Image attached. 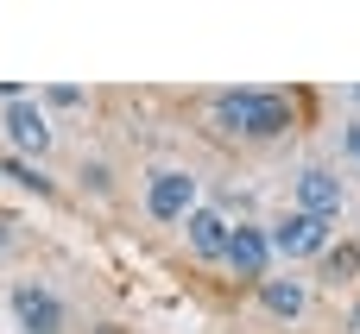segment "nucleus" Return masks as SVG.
Here are the masks:
<instances>
[{
  "label": "nucleus",
  "mask_w": 360,
  "mask_h": 334,
  "mask_svg": "<svg viewBox=\"0 0 360 334\" xmlns=\"http://www.w3.org/2000/svg\"><path fill=\"white\" fill-rule=\"evenodd\" d=\"M6 177H13L19 189H32V196H51V183H44V177H38V171H32L25 158H6Z\"/></svg>",
  "instance_id": "obj_10"
},
{
  "label": "nucleus",
  "mask_w": 360,
  "mask_h": 334,
  "mask_svg": "<svg viewBox=\"0 0 360 334\" xmlns=\"http://www.w3.org/2000/svg\"><path fill=\"white\" fill-rule=\"evenodd\" d=\"M6 139H13V152H32V158H44L51 152V120H44V107L32 101V95H19V101H6Z\"/></svg>",
  "instance_id": "obj_5"
},
{
  "label": "nucleus",
  "mask_w": 360,
  "mask_h": 334,
  "mask_svg": "<svg viewBox=\"0 0 360 334\" xmlns=\"http://www.w3.org/2000/svg\"><path fill=\"white\" fill-rule=\"evenodd\" d=\"M259 303H266L272 316H297V309H304V284H297V278H259Z\"/></svg>",
  "instance_id": "obj_9"
},
{
  "label": "nucleus",
  "mask_w": 360,
  "mask_h": 334,
  "mask_svg": "<svg viewBox=\"0 0 360 334\" xmlns=\"http://www.w3.org/2000/svg\"><path fill=\"white\" fill-rule=\"evenodd\" d=\"M6 303H13V322H19L25 334H63V328H70L63 303H57L44 284H13V297H6Z\"/></svg>",
  "instance_id": "obj_3"
},
{
  "label": "nucleus",
  "mask_w": 360,
  "mask_h": 334,
  "mask_svg": "<svg viewBox=\"0 0 360 334\" xmlns=\"http://www.w3.org/2000/svg\"><path fill=\"white\" fill-rule=\"evenodd\" d=\"M38 101H44V107H82V88H70V82H57V88H44Z\"/></svg>",
  "instance_id": "obj_12"
},
{
  "label": "nucleus",
  "mask_w": 360,
  "mask_h": 334,
  "mask_svg": "<svg viewBox=\"0 0 360 334\" xmlns=\"http://www.w3.org/2000/svg\"><path fill=\"white\" fill-rule=\"evenodd\" d=\"M360 272V246H335L329 253V278H354Z\"/></svg>",
  "instance_id": "obj_11"
},
{
  "label": "nucleus",
  "mask_w": 360,
  "mask_h": 334,
  "mask_svg": "<svg viewBox=\"0 0 360 334\" xmlns=\"http://www.w3.org/2000/svg\"><path fill=\"white\" fill-rule=\"evenodd\" d=\"M228 234H234V227H228L215 208H196V215L184 221V240H190L196 259H221V253H228Z\"/></svg>",
  "instance_id": "obj_8"
},
{
  "label": "nucleus",
  "mask_w": 360,
  "mask_h": 334,
  "mask_svg": "<svg viewBox=\"0 0 360 334\" xmlns=\"http://www.w3.org/2000/svg\"><path fill=\"white\" fill-rule=\"evenodd\" d=\"M348 152H354V158H360V126H348Z\"/></svg>",
  "instance_id": "obj_13"
},
{
  "label": "nucleus",
  "mask_w": 360,
  "mask_h": 334,
  "mask_svg": "<svg viewBox=\"0 0 360 334\" xmlns=\"http://www.w3.org/2000/svg\"><path fill=\"white\" fill-rule=\"evenodd\" d=\"M348 101H354V107H360V88H348Z\"/></svg>",
  "instance_id": "obj_15"
},
{
  "label": "nucleus",
  "mask_w": 360,
  "mask_h": 334,
  "mask_svg": "<svg viewBox=\"0 0 360 334\" xmlns=\"http://www.w3.org/2000/svg\"><path fill=\"white\" fill-rule=\"evenodd\" d=\"M221 259H228V272H234V278H253V284H259V278H266V259H272V240H266L259 227H234Z\"/></svg>",
  "instance_id": "obj_7"
},
{
  "label": "nucleus",
  "mask_w": 360,
  "mask_h": 334,
  "mask_svg": "<svg viewBox=\"0 0 360 334\" xmlns=\"http://www.w3.org/2000/svg\"><path fill=\"white\" fill-rule=\"evenodd\" d=\"M202 202H196V177L190 171H177V164H158L152 177H146V215L152 221H190Z\"/></svg>",
  "instance_id": "obj_2"
},
{
  "label": "nucleus",
  "mask_w": 360,
  "mask_h": 334,
  "mask_svg": "<svg viewBox=\"0 0 360 334\" xmlns=\"http://www.w3.org/2000/svg\"><path fill=\"white\" fill-rule=\"evenodd\" d=\"M215 120L247 139H278L291 126V101L278 88H228V95H215Z\"/></svg>",
  "instance_id": "obj_1"
},
{
  "label": "nucleus",
  "mask_w": 360,
  "mask_h": 334,
  "mask_svg": "<svg viewBox=\"0 0 360 334\" xmlns=\"http://www.w3.org/2000/svg\"><path fill=\"white\" fill-rule=\"evenodd\" d=\"M348 334H360V303H354V309H348Z\"/></svg>",
  "instance_id": "obj_14"
},
{
  "label": "nucleus",
  "mask_w": 360,
  "mask_h": 334,
  "mask_svg": "<svg viewBox=\"0 0 360 334\" xmlns=\"http://www.w3.org/2000/svg\"><path fill=\"white\" fill-rule=\"evenodd\" d=\"M329 227L335 221H316V215H285L266 240H272V253H285V259H316V253H329Z\"/></svg>",
  "instance_id": "obj_4"
},
{
  "label": "nucleus",
  "mask_w": 360,
  "mask_h": 334,
  "mask_svg": "<svg viewBox=\"0 0 360 334\" xmlns=\"http://www.w3.org/2000/svg\"><path fill=\"white\" fill-rule=\"evenodd\" d=\"M297 215L335 221V215H342V177H335V171H304V177H297Z\"/></svg>",
  "instance_id": "obj_6"
}]
</instances>
